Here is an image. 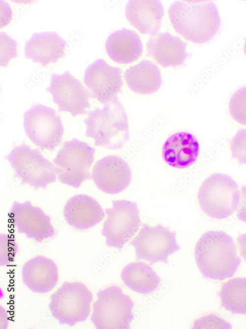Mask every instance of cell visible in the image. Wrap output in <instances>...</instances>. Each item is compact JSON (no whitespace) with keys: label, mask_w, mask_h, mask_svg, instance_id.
Masks as SVG:
<instances>
[{"label":"cell","mask_w":246,"mask_h":329,"mask_svg":"<svg viewBox=\"0 0 246 329\" xmlns=\"http://www.w3.org/2000/svg\"><path fill=\"white\" fill-rule=\"evenodd\" d=\"M168 13L176 32L195 43L210 41L221 26L218 8L211 0H177L170 6Z\"/></svg>","instance_id":"cell-1"},{"label":"cell","mask_w":246,"mask_h":329,"mask_svg":"<svg viewBox=\"0 0 246 329\" xmlns=\"http://www.w3.org/2000/svg\"><path fill=\"white\" fill-rule=\"evenodd\" d=\"M194 255L203 276L213 280L233 277L241 262L233 239L223 231L203 234L196 244Z\"/></svg>","instance_id":"cell-2"},{"label":"cell","mask_w":246,"mask_h":329,"mask_svg":"<svg viewBox=\"0 0 246 329\" xmlns=\"http://www.w3.org/2000/svg\"><path fill=\"white\" fill-rule=\"evenodd\" d=\"M88 113L85 134L95 146L119 149L129 140L127 116L118 97Z\"/></svg>","instance_id":"cell-3"},{"label":"cell","mask_w":246,"mask_h":329,"mask_svg":"<svg viewBox=\"0 0 246 329\" xmlns=\"http://www.w3.org/2000/svg\"><path fill=\"white\" fill-rule=\"evenodd\" d=\"M240 197L238 183L230 176L221 173L207 178L198 192L202 210L209 217L217 219L232 215L238 207Z\"/></svg>","instance_id":"cell-4"},{"label":"cell","mask_w":246,"mask_h":329,"mask_svg":"<svg viewBox=\"0 0 246 329\" xmlns=\"http://www.w3.org/2000/svg\"><path fill=\"white\" fill-rule=\"evenodd\" d=\"M91 321L97 329H128L134 320V304L121 288L113 285L98 292Z\"/></svg>","instance_id":"cell-5"},{"label":"cell","mask_w":246,"mask_h":329,"mask_svg":"<svg viewBox=\"0 0 246 329\" xmlns=\"http://www.w3.org/2000/svg\"><path fill=\"white\" fill-rule=\"evenodd\" d=\"M5 159L14 171V178H18L22 184H28L36 190L45 189L56 181V166L45 158L38 149L31 148L23 144L14 146Z\"/></svg>","instance_id":"cell-6"},{"label":"cell","mask_w":246,"mask_h":329,"mask_svg":"<svg viewBox=\"0 0 246 329\" xmlns=\"http://www.w3.org/2000/svg\"><path fill=\"white\" fill-rule=\"evenodd\" d=\"M92 299V293L84 284L65 282L51 295L49 308L60 324L73 327L88 319Z\"/></svg>","instance_id":"cell-7"},{"label":"cell","mask_w":246,"mask_h":329,"mask_svg":"<svg viewBox=\"0 0 246 329\" xmlns=\"http://www.w3.org/2000/svg\"><path fill=\"white\" fill-rule=\"evenodd\" d=\"M94 152V147L75 138L65 142L53 160L59 181L79 188L83 182L91 179Z\"/></svg>","instance_id":"cell-8"},{"label":"cell","mask_w":246,"mask_h":329,"mask_svg":"<svg viewBox=\"0 0 246 329\" xmlns=\"http://www.w3.org/2000/svg\"><path fill=\"white\" fill-rule=\"evenodd\" d=\"M23 126L29 139L42 150L53 151L61 145L64 128L55 110L37 104L23 114Z\"/></svg>","instance_id":"cell-9"},{"label":"cell","mask_w":246,"mask_h":329,"mask_svg":"<svg viewBox=\"0 0 246 329\" xmlns=\"http://www.w3.org/2000/svg\"><path fill=\"white\" fill-rule=\"evenodd\" d=\"M113 206L106 209L107 218L103 223L102 235L109 247L122 249L137 232L140 225L137 204L126 200L112 201Z\"/></svg>","instance_id":"cell-10"},{"label":"cell","mask_w":246,"mask_h":329,"mask_svg":"<svg viewBox=\"0 0 246 329\" xmlns=\"http://www.w3.org/2000/svg\"><path fill=\"white\" fill-rule=\"evenodd\" d=\"M130 245L134 248L137 260L168 263V257L180 249L176 241V233L158 224L151 227L143 224Z\"/></svg>","instance_id":"cell-11"},{"label":"cell","mask_w":246,"mask_h":329,"mask_svg":"<svg viewBox=\"0 0 246 329\" xmlns=\"http://www.w3.org/2000/svg\"><path fill=\"white\" fill-rule=\"evenodd\" d=\"M46 90L51 94L59 111L68 112L73 117L86 114L91 107L88 90L68 71L61 74L52 73Z\"/></svg>","instance_id":"cell-12"},{"label":"cell","mask_w":246,"mask_h":329,"mask_svg":"<svg viewBox=\"0 0 246 329\" xmlns=\"http://www.w3.org/2000/svg\"><path fill=\"white\" fill-rule=\"evenodd\" d=\"M83 81L90 97L104 104L117 98L123 85L121 69L110 66L101 58L86 68Z\"/></svg>","instance_id":"cell-13"},{"label":"cell","mask_w":246,"mask_h":329,"mask_svg":"<svg viewBox=\"0 0 246 329\" xmlns=\"http://www.w3.org/2000/svg\"><path fill=\"white\" fill-rule=\"evenodd\" d=\"M8 216L18 233L37 242L41 243L55 235L50 217L40 208L32 206L29 201L22 203L14 202Z\"/></svg>","instance_id":"cell-14"},{"label":"cell","mask_w":246,"mask_h":329,"mask_svg":"<svg viewBox=\"0 0 246 329\" xmlns=\"http://www.w3.org/2000/svg\"><path fill=\"white\" fill-rule=\"evenodd\" d=\"M92 179L97 188L108 194L119 193L129 185L130 168L122 158L109 155L98 160L93 167Z\"/></svg>","instance_id":"cell-15"},{"label":"cell","mask_w":246,"mask_h":329,"mask_svg":"<svg viewBox=\"0 0 246 329\" xmlns=\"http://www.w3.org/2000/svg\"><path fill=\"white\" fill-rule=\"evenodd\" d=\"M186 46L187 43L177 36L168 32L158 33L150 37L146 43L147 54L164 68L175 67L184 64L190 56Z\"/></svg>","instance_id":"cell-16"},{"label":"cell","mask_w":246,"mask_h":329,"mask_svg":"<svg viewBox=\"0 0 246 329\" xmlns=\"http://www.w3.org/2000/svg\"><path fill=\"white\" fill-rule=\"evenodd\" d=\"M66 44L55 31L34 33L25 43V57L45 67L65 56Z\"/></svg>","instance_id":"cell-17"},{"label":"cell","mask_w":246,"mask_h":329,"mask_svg":"<svg viewBox=\"0 0 246 329\" xmlns=\"http://www.w3.org/2000/svg\"><path fill=\"white\" fill-rule=\"evenodd\" d=\"M67 223L79 230L90 228L100 222L104 212L98 202L86 194H77L69 198L63 211Z\"/></svg>","instance_id":"cell-18"},{"label":"cell","mask_w":246,"mask_h":329,"mask_svg":"<svg viewBox=\"0 0 246 329\" xmlns=\"http://www.w3.org/2000/svg\"><path fill=\"white\" fill-rule=\"evenodd\" d=\"M164 14L163 5L158 0H130L125 6L127 21L142 34H156Z\"/></svg>","instance_id":"cell-19"},{"label":"cell","mask_w":246,"mask_h":329,"mask_svg":"<svg viewBox=\"0 0 246 329\" xmlns=\"http://www.w3.org/2000/svg\"><path fill=\"white\" fill-rule=\"evenodd\" d=\"M24 284L32 292L47 293L56 285L58 269L55 262L42 256H37L27 261L22 269Z\"/></svg>","instance_id":"cell-20"},{"label":"cell","mask_w":246,"mask_h":329,"mask_svg":"<svg viewBox=\"0 0 246 329\" xmlns=\"http://www.w3.org/2000/svg\"><path fill=\"white\" fill-rule=\"evenodd\" d=\"M199 151V143L192 134L179 132L171 135L162 146L165 162L173 167L183 169L196 160Z\"/></svg>","instance_id":"cell-21"},{"label":"cell","mask_w":246,"mask_h":329,"mask_svg":"<svg viewBox=\"0 0 246 329\" xmlns=\"http://www.w3.org/2000/svg\"><path fill=\"white\" fill-rule=\"evenodd\" d=\"M105 50L113 61L127 64L136 61L141 56L143 44L137 33L123 28L108 36L105 41Z\"/></svg>","instance_id":"cell-22"},{"label":"cell","mask_w":246,"mask_h":329,"mask_svg":"<svg viewBox=\"0 0 246 329\" xmlns=\"http://www.w3.org/2000/svg\"><path fill=\"white\" fill-rule=\"evenodd\" d=\"M129 89L135 93L146 95L156 92L162 83L161 74L158 67L151 61L143 60L130 66L124 74Z\"/></svg>","instance_id":"cell-23"},{"label":"cell","mask_w":246,"mask_h":329,"mask_svg":"<svg viewBox=\"0 0 246 329\" xmlns=\"http://www.w3.org/2000/svg\"><path fill=\"white\" fill-rule=\"evenodd\" d=\"M121 277L128 288L144 294L154 291L161 282L153 269L143 262L127 264L123 269Z\"/></svg>","instance_id":"cell-24"},{"label":"cell","mask_w":246,"mask_h":329,"mask_svg":"<svg viewBox=\"0 0 246 329\" xmlns=\"http://www.w3.org/2000/svg\"><path fill=\"white\" fill-rule=\"evenodd\" d=\"M221 306L232 314L246 315V278L229 280L218 293Z\"/></svg>","instance_id":"cell-25"},{"label":"cell","mask_w":246,"mask_h":329,"mask_svg":"<svg viewBox=\"0 0 246 329\" xmlns=\"http://www.w3.org/2000/svg\"><path fill=\"white\" fill-rule=\"evenodd\" d=\"M228 108L234 120L242 125H246V86L239 88L232 94Z\"/></svg>","instance_id":"cell-26"},{"label":"cell","mask_w":246,"mask_h":329,"mask_svg":"<svg viewBox=\"0 0 246 329\" xmlns=\"http://www.w3.org/2000/svg\"><path fill=\"white\" fill-rule=\"evenodd\" d=\"M0 65L6 67L8 62L17 56V43L4 32L0 33Z\"/></svg>","instance_id":"cell-27"},{"label":"cell","mask_w":246,"mask_h":329,"mask_svg":"<svg viewBox=\"0 0 246 329\" xmlns=\"http://www.w3.org/2000/svg\"><path fill=\"white\" fill-rule=\"evenodd\" d=\"M0 265L4 266L11 263L18 252L15 239L8 235L0 234Z\"/></svg>","instance_id":"cell-28"},{"label":"cell","mask_w":246,"mask_h":329,"mask_svg":"<svg viewBox=\"0 0 246 329\" xmlns=\"http://www.w3.org/2000/svg\"><path fill=\"white\" fill-rule=\"evenodd\" d=\"M230 148L232 158L246 164V129L238 130L231 140Z\"/></svg>","instance_id":"cell-29"},{"label":"cell","mask_w":246,"mask_h":329,"mask_svg":"<svg viewBox=\"0 0 246 329\" xmlns=\"http://www.w3.org/2000/svg\"><path fill=\"white\" fill-rule=\"evenodd\" d=\"M231 325L222 318L214 314H210L196 320L193 329H232Z\"/></svg>","instance_id":"cell-30"},{"label":"cell","mask_w":246,"mask_h":329,"mask_svg":"<svg viewBox=\"0 0 246 329\" xmlns=\"http://www.w3.org/2000/svg\"><path fill=\"white\" fill-rule=\"evenodd\" d=\"M238 218L246 222V186L241 188L240 200L237 208Z\"/></svg>","instance_id":"cell-31"},{"label":"cell","mask_w":246,"mask_h":329,"mask_svg":"<svg viewBox=\"0 0 246 329\" xmlns=\"http://www.w3.org/2000/svg\"><path fill=\"white\" fill-rule=\"evenodd\" d=\"M241 256L246 260V233L240 235L237 239Z\"/></svg>","instance_id":"cell-32"},{"label":"cell","mask_w":246,"mask_h":329,"mask_svg":"<svg viewBox=\"0 0 246 329\" xmlns=\"http://www.w3.org/2000/svg\"><path fill=\"white\" fill-rule=\"evenodd\" d=\"M243 52L245 56H246V37L245 40V42L243 47Z\"/></svg>","instance_id":"cell-33"}]
</instances>
